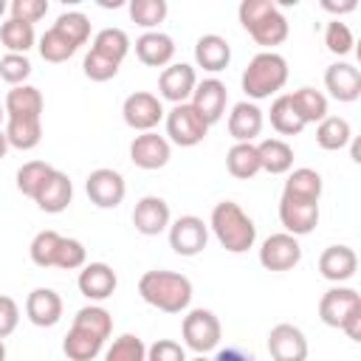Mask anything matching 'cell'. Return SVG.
Returning <instances> with one entry per match:
<instances>
[{
	"label": "cell",
	"instance_id": "obj_4",
	"mask_svg": "<svg viewBox=\"0 0 361 361\" xmlns=\"http://www.w3.org/2000/svg\"><path fill=\"white\" fill-rule=\"evenodd\" d=\"M217 243L231 251V254H243L254 245L257 240V226L254 220L234 203V200H220L214 209H212V220H209Z\"/></svg>",
	"mask_w": 361,
	"mask_h": 361
},
{
	"label": "cell",
	"instance_id": "obj_3",
	"mask_svg": "<svg viewBox=\"0 0 361 361\" xmlns=\"http://www.w3.org/2000/svg\"><path fill=\"white\" fill-rule=\"evenodd\" d=\"M237 14H240L243 28L254 37L257 45L274 48V45H282L288 39V20L276 8V3H271V0H243Z\"/></svg>",
	"mask_w": 361,
	"mask_h": 361
},
{
	"label": "cell",
	"instance_id": "obj_52",
	"mask_svg": "<svg viewBox=\"0 0 361 361\" xmlns=\"http://www.w3.org/2000/svg\"><path fill=\"white\" fill-rule=\"evenodd\" d=\"M322 8H324V11H333V14H341V11H353V8H355V0H347V3H341V6H338V3L324 0V3H322Z\"/></svg>",
	"mask_w": 361,
	"mask_h": 361
},
{
	"label": "cell",
	"instance_id": "obj_23",
	"mask_svg": "<svg viewBox=\"0 0 361 361\" xmlns=\"http://www.w3.org/2000/svg\"><path fill=\"white\" fill-rule=\"evenodd\" d=\"M135 56L149 68H164L175 56V42L164 31H147L135 39Z\"/></svg>",
	"mask_w": 361,
	"mask_h": 361
},
{
	"label": "cell",
	"instance_id": "obj_9",
	"mask_svg": "<svg viewBox=\"0 0 361 361\" xmlns=\"http://www.w3.org/2000/svg\"><path fill=\"white\" fill-rule=\"evenodd\" d=\"M206 240H209V226L195 214H183L169 226V245L180 257L200 254L206 248Z\"/></svg>",
	"mask_w": 361,
	"mask_h": 361
},
{
	"label": "cell",
	"instance_id": "obj_14",
	"mask_svg": "<svg viewBox=\"0 0 361 361\" xmlns=\"http://www.w3.org/2000/svg\"><path fill=\"white\" fill-rule=\"evenodd\" d=\"M226 102H228V90L220 79H203L195 85V93H192V107L203 116V121L212 127L223 118L226 113Z\"/></svg>",
	"mask_w": 361,
	"mask_h": 361
},
{
	"label": "cell",
	"instance_id": "obj_22",
	"mask_svg": "<svg viewBox=\"0 0 361 361\" xmlns=\"http://www.w3.org/2000/svg\"><path fill=\"white\" fill-rule=\"evenodd\" d=\"M324 87L338 102H355L361 96V73L350 62H336L324 71Z\"/></svg>",
	"mask_w": 361,
	"mask_h": 361
},
{
	"label": "cell",
	"instance_id": "obj_21",
	"mask_svg": "<svg viewBox=\"0 0 361 361\" xmlns=\"http://www.w3.org/2000/svg\"><path fill=\"white\" fill-rule=\"evenodd\" d=\"M25 313L37 327H54L62 319V299L51 288H34L25 299Z\"/></svg>",
	"mask_w": 361,
	"mask_h": 361
},
{
	"label": "cell",
	"instance_id": "obj_35",
	"mask_svg": "<svg viewBox=\"0 0 361 361\" xmlns=\"http://www.w3.org/2000/svg\"><path fill=\"white\" fill-rule=\"evenodd\" d=\"M34 25L31 23H23V20H14L8 17L3 25H0V42L8 48V54H25L31 45H34Z\"/></svg>",
	"mask_w": 361,
	"mask_h": 361
},
{
	"label": "cell",
	"instance_id": "obj_34",
	"mask_svg": "<svg viewBox=\"0 0 361 361\" xmlns=\"http://www.w3.org/2000/svg\"><path fill=\"white\" fill-rule=\"evenodd\" d=\"M290 102H293V107L305 124L327 118V96L319 93L316 87H299L296 93H290Z\"/></svg>",
	"mask_w": 361,
	"mask_h": 361
},
{
	"label": "cell",
	"instance_id": "obj_6",
	"mask_svg": "<svg viewBox=\"0 0 361 361\" xmlns=\"http://www.w3.org/2000/svg\"><path fill=\"white\" fill-rule=\"evenodd\" d=\"M220 336H223V327H220V319L212 310L195 307L183 316V341L197 355L214 350L220 344Z\"/></svg>",
	"mask_w": 361,
	"mask_h": 361
},
{
	"label": "cell",
	"instance_id": "obj_36",
	"mask_svg": "<svg viewBox=\"0 0 361 361\" xmlns=\"http://www.w3.org/2000/svg\"><path fill=\"white\" fill-rule=\"evenodd\" d=\"M90 51H96V54H102V56H107V59H113V62L121 65V59L130 51V37L121 28H102L93 37V48Z\"/></svg>",
	"mask_w": 361,
	"mask_h": 361
},
{
	"label": "cell",
	"instance_id": "obj_29",
	"mask_svg": "<svg viewBox=\"0 0 361 361\" xmlns=\"http://www.w3.org/2000/svg\"><path fill=\"white\" fill-rule=\"evenodd\" d=\"M282 195L296 197V200L319 203V197H322V175L316 169H310V166H299V169H293L288 175Z\"/></svg>",
	"mask_w": 361,
	"mask_h": 361
},
{
	"label": "cell",
	"instance_id": "obj_26",
	"mask_svg": "<svg viewBox=\"0 0 361 361\" xmlns=\"http://www.w3.org/2000/svg\"><path fill=\"white\" fill-rule=\"evenodd\" d=\"M195 62L203 71L217 73V71H223L231 62V48H228V42L220 34H203L195 42Z\"/></svg>",
	"mask_w": 361,
	"mask_h": 361
},
{
	"label": "cell",
	"instance_id": "obj_18",
	"mask_svg": "<svg viewBox=\"0 0 361 361\" xmlns=\"http://www.w3.org/2000/svg\"><path fill=\"white\" fill-rule=\"evenodd\" d=\"M133 226L135 231L147 234V237H155L161 234L166 226H169V203L158 195H147L135 203L133 209Z\"/></svg>",
	"mask_w": 361,
	"mask_h": 361
},
{
	"label": "cell",
	"instance_id": "obj_47",
	"mask_svg": "<svg viewBox=\"0 0 361 361\" xmlns=\"http://www.w3.org/2000/svg\"><path fill=\"white\" fill-rule=\"evenodd\" d=\"M8 11H11L14 20H23V23H31V25H34L37 20L45 17L48 0H14V3L8 6Z\"/></svg>",
	"mask_w": 361,
	"mask_h": 361
},
{
	"label": "cell",
	"instance_id": "obj_54",
	"mask_svg": "<svg viewBox=\"0 0 361 361\" xmlns=\"http://www.w3.org/2000/svg\"><path fill=\"white\" fill-rule=\"evenodd\" d=\"M0 361H6V344H3V338H0Z\"/></svg>",
	"mask_w": 361,
	"mask_h": 361
},
{
	"label": "cell",
	"instance_id": "obj_7",
	"mask_svg": "<svg viewBox=\"0 0 361 361\" xmlns=\"http://www.w3.org/2000/svg\"><path fill=\"white\" fill-rule=\"evenodd\" d=\"M209 124L203 121V116L186 102V104H175L166 113V135L178 144V147H195L206 138Z\"/></svg>",
	"mask_w": 361,
	"mask_h": 361
},
{
	"label": "cell",
	"instance_id": "obj_19",
	"mask_svg": "<svg viewBox=\"0 0 361 361\" xmlns=\"http://www.w3.org/2000/svg\"><path fill=\"white\" fill-rule=\"evenodd\" d=\"M82 296H87L90 302H102L107 296H113L118 279H116V271L107 265V262H90L79 271V279H76Z\"/></svg>",
	"mask_w": 361,
	"mask_h": 361
},
{
	"label": "cell",
	"instance_id": "obj_28",
	"mask_svg": "<svg viewBox=\"0 0 361 361\" xmlns=\"http://www.w3.org/2000/svg\"><path fill=\"white\" fill-rule=\"evenodd\" d=\"M257 155H259V169H265L271 175H285L293 166V149L282 138H265V141H259L257 144Z\"/></svg>",
	"mask_w": 361,
	"mask_h": 361
},
{
	"label": "cell",
	"instance_id": "obj_39",
	"mask_svg": "<svg viewBox=\"0 0 361 361\" xmlns=\"http://www.w3.org/2000/svg\"><path fill=\"white\" fill-rule=\"evenodd\" d=\"M51 172H54V166L45 164V161H28V164H23V166L17 169V189H20L23 195L34 197Z\"/></svg>",
	"mask_w": 361,
	"mask_h": 361
},
{
	"label": "cell",
	"instance_id": "obj_49",
	"mask_svg": "<svg viewBox=\"0 0 361 361\" xmlns=\"http://www.w3.org/2000/svg\"><path fill=\"white\" fill-rule=\"evenodd\" d=\"M20 322V307L11 296H0V338L11 336Z\"/></svg>",
	"mask_w": 361,
	"mask_h": 361
},
{
	"label": "cell",
	"instance_id": "obj_13",
	"mask_svg": "<svg viewBox=\"0 0 361 361\" xmlns=\"http://www.w3.org/2000/svg\"><path fill=\"white\" fill-rule=\"evenodd\" d=\"M195 85H197V76H195V68L186 65V62H175V65H166L161 71V79H158V90L166 102L172 104H186V99H192L195 93Z\"/></svg>",
	"mask_w": 361,
	"mask_h": 361
},
{
	"label": "cell",
	"instance_id": "obj_40",
	"mask_svg": "<svg viewBox=\"0 0 361 361\" xmlns=\"http://www.w3.org/2000/svg\"><path fill=\"white\" fill-rule=\"evenodd\" d=\"M104 361H147V347H144V341L138 336L124 333L107 347Z\"/></svg>",
	"mask_w": 361,
	"mask_h": 361
},
{
	"label": "cell",
	"instance_id": "obj_41",
	"mask_svg": "<svg viewBox=\"0 0 361 361\" xmlns=\"http://www.w3.org/2000/svg\"><path fill=\"white\" fill-rule=\"evenodd\" d=\"M62 243V234L56 231H39L34 240H31V262L39 265V268H54L56 262V248Z\"/></svg>",
	"mask_w": 361,
	"mask_h": 361
},
{
	"label": "cell",
	"instance_id": "obj_5",
	"mask_svg": "<svg viewBox=\"0 0 361 361\" xmlns=\"http://www.w3.org/2000/svg\"><path fill=\"white\" fill-rule=\"evenodd\" d=\"M288 82V62L276 51H262L257 54L248 68L243 71V90L248 99H268L276 90H282Z\"/></svg>",
	"mask_w": 361,
	"mask_h": 361
},
{
	"label": "cell",
	"instance_id": "obj_43",
	"mask_svg": "<svg viewBox=\"0 0 361 361\" xmlns=\"http://www.w3.org/2000/svg\"><path fill=\"white\" fill-rule=\"evenodd\" d=\"M85 259H87V251L79 240L73 237H62L59 248H56V262L54 268H62V271H76V268H85Z\"/></svg>",
	"mask_w": 361,
	"mask_h": 361
},
{
	"label": "cell",
	"instance_id": "obj_1",
	"mask_svg": "<svg viewBox=\"0 0 361 361\" xmlns=\"http://www.w3.org/2000/svg\"><path fill=\"white\" fill-rule=\"evenodd\" d=\"M110 333H113V316L99 305H87L76 310L73 327L62 341V353L71 361H93L102 353Z\"/></svg>",
	"mask_w": 361,
	"mask_h": 361
},
{
	"label": "cell",
	"instance_id": "obj_42",
	"mask_svg": "<svg viewBox=\"0 0 361 361\" xmlns=\"http://www.w3.org/2000/svg\"><path fill=\"white\" fill-rule=\"evenodd\" d=\"M130 17L141 28H155L166 17V0H133L130 3Z\"/></svg>",
	"mask_w": 361,
	"mask_h": 361
},
{
	"label": "cell",
	"instance_id": "obj_8",
	"mask_svg": "<svg viewBox=\"0 0 361 361\" xmlns=\"http://www.w3.org/2000/svg\"><path fill=\"white\" fill-rule=\"evenodd\" d=\"M85 192H87V197H90L93 206H99V209H116L124 200V195H127V183H124V178L116 169L102 166V169H93L87 175Z\"/></svg>",
	"mask_w": 361,
	"mask_h": 361
},
{
	"label": "cell",
	"instance_id": "obj_31",
	"mask_svg": "<svg viewBox=\"0 0 361 361\" xmlns=\"http://www.w3.org/2000/svg\"><path fill=\"white\" fill-rule=\"evenodd\" d=\"M271 127L279 135H299L305 130V121H302V116L296 113V107L290 102V93L274 99V104H271Z\"/></svg>",
	"mask_w": 361,
	"mask_h": 361
},
{
	"label": "cell",
	"instance_id": "obj_25",
	"mask_svg": "<svg viewBox=\"0 0 361 361\" xmlns=\"http://www.w3.org/2000/svg\"><path fill=\"white\" fill-rule=\"evenodd\" d=\"M228 133L237 144H251L262 133V110L254 102L234 104V110L228 116Z\"/></svg>",
	"mask_w": 361,
	"mask_h": 361
},
{
	"label": "cell",
	"instance_id": "obj_46",
	"mask_svg": "<svg viewBox=\"0 0 361 361\" xmlns=\"http://www.w3.org/2000/svg\"><path fill=\"white\" fill-rule=\"evenodd\" d=\"M82 68H85V76L93 79V82H107V79H113L118 73V62H113V59H107V56H102L96 51H90L85 56Z\"/></svg>",
	"mask_w": 361,
	"mask_h": 361
},
{
	"label": "cell",
	"instance_id": "obj_27",
	"mask_svg": "<svg viewBox=\"0 0 361 361\" xmlns=\"http://www.w3.org/2000/svg\"><path fill=\"white\" fill-rule=\"evenodd\" d=\"M8 118H39L42 113V93L34 85H17L6 93L3 104Z\"/></svg>",
	"mask_w": 361,
	"mask_h": 361
},
{
	"label": "cell",
	"instance_id": "obj_16",
	"mask_svg": "<svg viewBox=\"0 0 361 361\" xmlns=\"http://www.w3.org/2000/svg\"><path fill=\"white\" fill-rule=\"evenodd\" d=\"M279 220L285 226V234H293V237L310 234L316 228V223H319V203L296 200V197L282 195V200H279Z\"/></svg>",
	"mask_w": 361,
	"mask_h": 361
},
{
	"label": "cell",
	"instance_id": "obj_17",
	"mask_svg": "<svg viewBox=\"0 0 361 361\" xmlns=\"http://www.w3.org/2000/svg\"><path fill=\"white\" fill-rule=\"evenodd\" d=\"M355 310H361V296L353 288H330L319 302V319L327 327H341Z\"/></svg>",
	"mask_w": 361,
	"mask_h": 361
},
{
	"label": "cell",
	"instance_id": "obj_55",
	"mask_svg": "<svg viewBox=\"0 0 361 361\" xmlns=\"http://www.w3.org/2000/svg\"><path fill=\"white\" fill-rule=\"evenodd\" d=\"M8 6H6V0H0V17H3V11H6Z\"/></svg>",
	"mask_w": 361,
	"mask_h": 361
},
{
	"label": "cell",
	"instance_id": "obj_48",
	"mask_svg": "<svg viewBox=\"0 0 361 361\" xmlns=\"http://www.w3.org/2000/svg\"><path fill=\"white\" fill-rule=\"evenodd\" d=\"M147 361H186V353L172 338H158L152 347H147Z\"/></svg>",
	"mask_w": 361,
	"mask_h": 361
},
{
	"label": "cell",
	"instance_id": "obj_57",
	"mask_svg": "<svg viewBox=\"0 0 361 361\" xmlns=\"http://www.w3.org/2000/svg\"><path fill=\"white\" fill-rule=\"evenodd\" d=\"M0 118H3V107H0Z\"/></svg>",
	"mask_w": 361,
	"mask_h": 361
},
{
	"label": "cell",
	"instance_id": "obj_33",
	"mask_svg": "<svg viewBox=\"0 0 361 361\" xmlns=\"http://www.w3.org/2000/svg\"><path fill=\"white\" fill-rule=\"evenodd\" d=\"M226 166H228V172H231L234 178H240V180H248V178H254L257 172H262V169H259L257 144H234V147L228 149V155H226Z\"/></svg>",
	"mask_w": 361,
	"mask_h": 361
},
{
	"label": "cell",
	"instance_id": "obj_51",
	"mask_svg": "<svg viewBox=\"0 0 361 361\" xmlns=\"http://www.w3.org/2000/svg\"><path fill=\"white\" fill-rule=\"evenodd\" d=\"M341 330L347 333V338H353V341H361V310L350 313V316H347V322L341 324Z\"/></svg>",
	"mask_w": 361,
	"mask_h": 361
},
{
	"label": "cell",
	"instance_id": "obj_11",
	"mask_svg": "<svg viewBox=\"0 0 361 361\" xmlns=\"http://www.w3.org/2000/svg\"><path fill=\"white\" fill-rule=\"evenodd\" d=\"M302 259V245L293 234H271L259 248V265L268 271H290Z\"/></svg>",
	"mask_w": 361,
	"mask_h": 361
},
{
	"label": "cell",
	"instance_id": "obj_12",
	"mask_svg": "<svg viewBox=\"0 0 361 361\" xmlns=\"http://www.w3.org/2000/svg\"><path fill=\"white\" fill-rule=\"evenodd\" d=\"M268 353L274 361H305L307 358V338L299 327L282 322L268 333Z\"/></svg>",
	"mask_w": 361,
	"mask_h": 361
},
{
	"label": "cell",
	"instance_id": "obj_56",
	"mask_svg": "<svg viewBox=\"0 0 361 361\" xmlns=\"http://www.w3.org/2000/svg\"><path fill=\"white\" fill-rule=\"evenodd\" d=\"M192 361H206V358H203V355H197V358H192Z\"/></svg>",
	"mask_w": 361,
	"mask_h": 361
},
{
	"label": "cell",
	"instance_id": "obj_2",
	"mask_svg": "<svg viewBox=\"0 0 361 361\" xmlns=\"http://www.w3.org/2000/svg\"><path fill=\"white\" fill-rule=\"evenodd\" d=\"M138 293L147 305L164 313H180L192 302V282L175 271H147L138 279Z\"/></svg>",
	"mask_w": 361,
	"mask_h": 361
},
{
	"label": "cell",
	"instance_id": "obj_32",
	"mask_svg": "<svg viewBox=\"0 0 361 361\" xmlns=\"http://www.w3.org/2000/svg\"><path fill=\"white\" fill-rule=\"evenodd\" d=\"M6 141L17 149H34L42 138V121L39 118H8L6 124Z\"/></svg>",
	"mask_w": 361,
	"mask_h": 361
},
{
	"label": "cell",
	"instance_id": "obj_45",
	"mask_svg": "<svg viewBox=\"0 0 361 361\" xmlns=\"http://www.w3.org/2000/svg\"><path fill=\"white\" fill-rule=\"evenodd\" d=\"M324 45H327V51H333L338 56L350 54L353 51V31L347 28V23L330 20L327 28H324Z\"/></svg>",
	"mask_w": 361,
	"mask_h": 361
},
{
	"label": "cell",
	"instance_id": "obj_38",
	"mask_svg": "<svg viewBox=\"0 0 361 361\" xmlns=\"http://www.w3.org/2000/svg\"><path fill=\"white\" fill-rule=\"evenodd\" d=\"M54 28L59 34H65L76 48L90 39V20L82 11H65V14H59L56 23H54Z\"/></svg>",
	"mask_w": 361,
	"mask_h": 361
},
{
	"label": "cell",
	"instance_id": "obj_10",
	"mask_svg": "<svg viewBox=\"0 0 361 361\" xmlns=\"http://www.w3.org/2000/svg\"><path fill=\"white\" fill-rule=\"evenodd\" d=\"M121 116H124V124L127 127L141 130V133H149L164 118V107H161L158 96H152L147 90H135V93H130L124 99Z\"/></svg>",
	"mask_w": 361,
	"mask_h": 361
},
{
	"label": "cell",
	"instance_id": "obj_53",
	"mask_svg": "<svg viewBox=\"0 0 361 361\" xmlns=\"http://www.w3.org/2000/svg\"><path fill=\"white\" fill-rule=\"evenodd\" d=\"M6 149H8V141H6V133L0 130V158L6 155Z\"/></svg>",
	"mask_w": 361,
	"mask_h": 361
},
{
	"label": "cell",
	"instance_id": "obj_50",
	"mask_svg": "<svg viewBox=\"0 0 361 361\" xmlns=\"http://www.w3.org/2000/svg\"><path fill=\"white\" fill-rule=\"evenodd\" d=\"M209 361H257L251 353L240 350V347H226V350H217Z\"/></svg>",
	"mask_w": 361,
	"mask_h": 361
},
{
	"label": "cell",
	"instance_id": "obj_15",
	"mask_svg": "<svg viewBox=\"0 0 361 361\" xmlns=\"http://www.w3.org/2000/svg\"><path fill=\"white\" fill-rule=\"evenodd\" d=\"M169 155H172L169 141H166L164 135L152 133V130L135 135L133 144H130V161H133L138 169H161V166H166Z\"/></svg>",
	"mask_w": 361,
	"mask_h": 361
},
{
	"label": "cell",
	"instance_id": "obj_37",
	"mask_svg": "<svg viewBox=\"0 0 361 361\" xmlns=\"http://www.w3.org/2000/svg\"><path fill=\"white\" fill-rule=\"evenodd\" d=\"M76 51H79V48H76L65 34H59L54 25L39 37V56H42L45 62H65V59H71Z\"/></svg>",
	"mask_w": 361,
	"mask_h": 361
},
{
	"label": "cell",
	"instance_id": "obj_24",
	"mask_svg": "<svg viewBox=\"0 0 361 361\" xmlns=\"http://www.w3.org/2000/svg\"><path fill=\"white\" fill-rule=\"evenodd\" d=\"M358 268V257L350 245H330L319 257V271L330 282H347Z\"/></svg>",
	"mask_w": 361,
	"mask_h": 361
},
{
	"label": "cell",
	"instance_id": "obj_44",
	"mask_svg": "<svg viewBox=\"0 0 361 361\" xmlns=\"http://www.w3.org/2000/svg\"><path fill=\"white\" fill-rule=\"evenodd\" d=\"M31 76V62L25 54H6L0 59V79H6L8 85H23Z\"/></svg>",
	"mask_w": 361,
	"mask_h": 361
},
{
	"label": "cell",
	"instance_id": "obj_30",
	"mask_svg": "<svg viewBox=\"0 0 361 361\" xmlns=\"http://www.w3.org/2000/svg\"><path fill=\"white\" fill-rule=\"evenodd\" d=\"M350 138H353L350 121H347V118H341V116H327V118H322V121H319V127H316V144H319L322 149L336 152V149L347 147V144H350Z\"/></svg>",
	"mask_w": 361,
	"mask_h": 361
},
{
	"label": "cell",
	"instance_id": "obj_20",
	"mask_svg": "<svg viewBox=\"0 0 361 361\" xmlns=\"http://www.w3.org/2000/svg\"><path fill=\"white\" fill-rule=\"evenodd\" d=\"M71 197H73L71 178H68L65 172L54 169V172L45 178V183L39 186V192L34 195V203H37L42 212H48V214H59V212L68 209Z\"/></svg>",
	"mask_w": 361,
	"mask_h": 361
}]
</instances>
